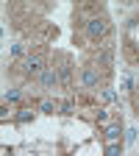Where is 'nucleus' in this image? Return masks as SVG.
Masks as SVG:
<instances>
[{"label":"nucleus","mask_w":139,"mask_h":156,"mask_svg":"<svg viewBox=\"0 0 139 156\" xmlns=\"http://www.w3.org/2000/svg\"><path fill=\"white\" fill-rule=\"evenodd\" d=\"M86 31H89V36H106V31H109V25H106V20H100V17H95V20H89L86 23Z\"/></svg>","instance_id":"obj_1"},{"label":"nucleus","mask_w":139,"mask_h":156,"mask_svg":"<svg viewBox=\"0 0 139 156\" xmlns=\"http://www.w3.org/2000/svg\"><path fill=\"white\" fill-rule=\"evenodd\" d=\"M97 81H100L97 70H95V67H84V73H81V84H84L86 89H95V87H97Z\"/></svg>","instance_id":"obj_2"},{"label":"nucleus","mask_w":139,"mask_h":156,"mask_svg":"<svg viewBox=\"0 0 139 156\" xmlns=\"http://www.w3.org/2000/svg\"><path fill=\"white\" fill-rule=\"evenodd\" d=\"M39 84H42V89H50V87H56V84H58V73H56L53 67H47L42 75H39Z\"/></svg>","instance_id":"obj_3"},{"label":"nucleus","mask_w":139,"mask_h":156,"mask_svg":"<svg viewBox=\"0 0 139 156\" xmlns=\"http://www.w3.org/2000/svg\"><path fill=\"white\" fill-rule=\"evenodd\" d=\"M42 64H45V62H42V56H28V62H25V73H28V75H33V73H45Z\"/></svg>","instance_id":"obj_4"},{"label":"nucleus","mask_w":139,"mask_h":156,"mask_svg":"<svg viewBox=\"0 0 139 156\" xmlns=\"http://www.w3.org/2000/svg\"><path fill=\"white\" fill-rule=\"evenodd\" d=\"M106 142H109V145L120 142V126H111V128L106 131Z\"/></svg>","instance_id":"obj_5"},{"label":"nucleus","mask_w":139,"mask_h":156,"mask_svg":"<svg viewBox=\"0 0 139 156\" xmlns=\"http://www.w3.org/2000/svg\"><path fill=\"white\" fill-rule=\"evenodd\" d=\"M70 78V64H61L58 67V81H67Z\"/></svg>","instance_id":"obj_6"},{"label":"nucleus","mask_w":139,"mask_h":156,"mask_svg":"<svg viewBox=\"0 0 139 156\" xmlns=\"http://www.w3.org/2000/svg\"><path fill=\"white\" fill-rule=\"evenodd\" d=\"M106 156H120V145H106Z\"/></svg>","instance_id":"obj_7"},{"label":"nucleus","mask_w":139,"mask_h":156,"mask_svg":"<svg viewBox=\"0 0 139 156\" xmlns=\"http://www.w3.org/2000/svg\"><path fill=\"white\" fill-rule=\"evenodd\" d=\"M31 117H33V112H19V114H17V123H28Z\"/></svg>","instance_id":"obj_8"},{"label":"nucleus","mask_w":139,"mask_h":156,"mask_svg":"<svg viewBox=\"0 0 139 156\" xmlns=\"http://www.w3.org/2000/svg\"><path fill=\"white\" fill-rule=\"evenodd\" d=\"M42 112H45V114H53V112H56V103L45 101V103H42Z\"/></svg>","instance_id":"obj_9"},{"label":"nucleus","mask_w":139,"mask_h":156,"mask_svg":"<svg viewBox=\"0 0 139 156\" xmlns=\"http://www.w3.org/2000/svg\"><path fill=\"white\" fill-rule=\"evenodd\" d=\"M6 101H9V103H14V101H19V89H11V92L6 95Z\"/></svg>","instance_id":"obj_10"},{"label":"nucleus","mask_w":139,"mask_h":156,"mask_svg":"<svg viewBox=\"0 0 139 156\" xmlns=\"http://www.w3.org/2000/svg\"><path fill=\"white\" fill-rule=\"evenodd\" d=\"M134 140H136V131H134V128H131V131H125V142H128V145H131V142H134Z\"/></svg>","instance_id":"obj_11"},{"label":"nucleus","mask_w":139,"mask_h":156,"mask_svg":"<svg viewBox=\"0 0 139 156\" xmlns=\"http://www.w3.org/2000/svg\"><path fill=\"white\" fill-rule=\"evenodd\" d=\"M61 114H72V103H70V101L61 103Z\"/></svg>","instance_id":"obj_12"}]
</instances>
